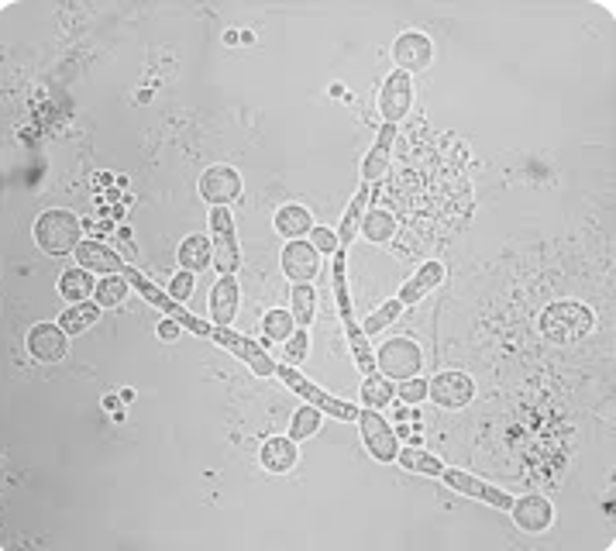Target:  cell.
I'll list each match as a JSON object with an SVG mask.
<instances>
[{
  "instance_id": "6da1fadb",
  "label": "cell",
  "mask_w": 616,
  "mask_h": 551,
  "mask_svg": "<svg viewBox=\"0 0 616 551\" xmlns=\"http://www.w3.org/2000/svg\"><path fill=\"white\" fill-rule=\"evenodd\" d=\"M35 242L45 255H69L83 245V221L73 211L52 207L35 221Z\"/></svg>"
},
{
  "instance_id": "7a4b0ae2",
  "label": "cell",
  "mask_w": 616,
  "mask_h": 551,
  "mask_svg": "<svg viewBox=\"0 0 616 551\" xmlns=\"http://www.w3.org/2000/svg\"><path fill=\"white\" fill-rule=\"evenodd\" d=\"M592 328H596V317H592V310L586 304H579V300H558V304H551L541 317L544 338L558 341V345L586 338Z\"/></svg>"
},
{
  "instance_id": "3957f363",
  "label": "cell",
  "mask_w": 616,
  "mask_h": 551,
  "mask_svg": "<svg viewBox=\"0 0 616 551\" xmlns=\"http://www.w3.org/2000/svg\"><path fill=\"white\" fill-rule=\"evenodd\" d=\"M121 276L131 283V290H138V293H142V297L148 300V304H152V307H159L162 314H166V317H173L176 324H183V331H190V335H197V338H210V331H214V324H207L204 317L190 314V310H186L183 304H179V300L169 297V290H159V286H155L152 279H145L142 273H138V269H131V266L124 269Z\"/></svg>"
},
{
  "instance_id": "277c9868",
  "label": "cell",
  "mask_w": 616,
  "mask_h": 551,
  "mask_svg": "<svg viewBox=\"0 0 616 551\" xmlns=\"http://www.w3.org/2000/svg\"><path fill=\"white\" fill-rule=\"evenodd\" d=\"M210 245H214V269L221 276H235L241 266V248L231 207H210Z\"/></svg>"
},
{
  "instance_id": "5b68a950",
  "label": "cell",
  "mask_w": 616,
  "mask_h": 551,
  "mask_svg": "<svg viewBox=\"0 0 616 551\" xmlns=\"http://www.w3.org/2000/svg\"><path fill=\"white\" fill-rule=\"evenodd\" d=\"M276 376L283 379V386H290L293 393H300V397L307 400V403H314V407H321L324 414L338 417V421H348V424L358 421V407H355V403L338 400V397H327V393L321 390V386H317V383H310V379L303 376V372L296 369V366H286V362H283V366L276 369Z\"/></svg>"
},
{
  "instance_id": "8992f818",
  "label": "cell",
  "mask_w": 616,
  "mask_h": 551,
  "mask_svg": "<svg viewBox=\"0 0 616 551\" xmlns=\"http://www.w3.org/2000/svg\"><path fill=\"white\" fill-rule=\"evenodd\" d=\"M420 366H424V352L413 338H393L386 345H379L376 352V369L393 383H403V379L420 376Z\"/></svg>"
},
{
  "instance_id": "52a82bcc",
  "label": "cell",
  "mask_w": 616,
  "mask_h": 551,
  "mask_svg": "<svg viewBox=\"0 0 616 551\" xmlns=\"http://www.w3.org/2000/svg\"><path fill=\"white\" fill-rule=\"evenodd\" d=\"M358 431H362V441H365V452L372 455L376 462L389 465L396 462V452H400V438H396V431L386 424V417L379 414V410L372 407H362L358 410Z\"/></svg>"
},
{
  "instance_id": "ba28073f",
  "label": "cell",
  "mask_w": 616,
  "mask_h": 551,
  "mask_svg": "<svg viewBox=\"0 0 616 551\" xmlns=\"http://www.w3.org/2000/svg\"><path fill=\"white\" fill-rule=\"evenodd\" d=\"M210 341L214 345H221V348H228L235 359L245 362L248 369L255 372V376H262V379H272L276 376V362H272V355L265 352V348L259 345L255 338H245V335H238V331H231V328H214L210 331Z\"/></svg>"
},
{
  "instance_id": "9c48e42d",
  "label": "cell",
  "mask_w": 616,
  "mask_h": 551,
  "mask_svg": "<svg viewBox=\"0 0 616 551\" xmlns=\"http://www.w3.org/2000/svg\"><path fill=\"white\" fill-rule=\"evenodd\" d=\"M410 104H413V76L403 73V69H393L382 80V90H379L382 124H400L410 114Z\"/></svg>"
},
{
  "instance_id": "30bf717a",
  "label": "cell",
  "mask_w": 616,
  "mask_h": 551,
  "mask_svg": "<svg viewBox=\"0 0 616 551\" xmlns=\"http://www.w3.org/2000/svg\"><path fill=\"white\" fill-rule=\"evenodd\" d=\"M441 479H444V486H451L455 493L469 496V500H479V503H489V507L503 510V514L513 507V496L510 493L496 490L493 483H486V479L472 476V472H465V469H444Z\"/></svg>"
},
{
  "instance_id": "8fae6325",
  "label": "cell",
  "mask_w": 616,
  "mask_h": 551,
  "mask_svg": "<svg viewBox=\"0 0 616 551\" xmlns=\"http://www.w3.org/2000/svg\"><path fill=\"white\" fill-rule=\"evenodd\" d=\"M427 400L448 410L469 407L475 400V379L465 376V372H438L434 379H427Z\"/></svg>"
},
{
  "instance_id": "7c38bea8",
  "label": "cell",
  "mask_w": 616,
  "mask_h": 551,
  "mask_svg": "<svg viewBox=\"0 0 616 551\" xmlns=\"http://www.w3.org/2000/svg\"><path fill=\"white\" fill-rule=\"evenodd\" d=\"M200 197L210 207H231L241 197V173L228 162H217L200 176Z\"/></svg>"
},
{
  "instance_id": "4fadbf2b",
  "label": "cell",
  "mask_w": 616,
  "mask_h": 551,
  "mask_svg": "<svg viewBox=\"0 0 616 551\" xmlns=\"http://www.w3.org/2000/svg\"><path fill=\"white\" fill-rule=\"evenodd\" d=\"M28 355L35 362H62L69 355V335L62 331V324H35L28 331Z\"/></svg>"
},
{
  "instance_id": "5bb4252c",
  "label": "cell",
  "mask_w": 616,
  "mask_h": 551,
  "mask_svg": "<svg viewBox=\"0 0 616 551\" xmlns=\"http://www.w3.org/2000/svg\"><path fill=\"white\" fill-rule=\"evenodd\" d=\"M393 62L403 69V73H424L434 62V45L427 35L420 31H403L393 42Z\"/></svg>"
},
{
  "instance_id": "9a60e30c",
  "label": "cell",
  "mask_w": 616,
  "mask_h": 551,
  "mask_svg": "<svg viewBox=\"0 0 616 551\" xmlns=\"http://www.w3.org/2000/svg\"><path fill=\"white\" fill-rule=\"evenodd\" d=\"M283 273L290 283H314V276L321 273V252L303 238H296L283 248Z\"/></svg>"
},
{
  "instance_id": "2e32d148",
  "label": "cell",
  "mask_w": 616,
  "mask_h": 551,
  "mask_svg": "<svg viewBox=\"0 0 616 551\" xmlns=\"http://www.w3.org/2000/svg\"><path fill=\"white\" fill-rule=\"evenodd\" d=\"M506 514H510L513 524H517L520 531H527V534L548 531L551 521H555V507H551V500H544V496H517Z\"/></svg>"
},
{
  "instance_id": "e0dca14e",
  "label": "cell",
  "mask_w": 616,
  "mask_h": 551,
  "mask_svg": "<svg viewBox=\"0 0 616 551\" xmlns=\"http://www.w3.org/2000/svg\"><path fill=\"white\" fill-rule=\"evenodd\" d=\"M393 145H396V124H382L372 149L362 159V183H379L393 166Z\"/></svg>"
},
{
  "instance_id": "ac0fdd59",
  "label": "cell",
  "mask_w": 616,
  "mask_h": 551,
  "mask_svg": "<svg viewBox=\"0 0 616 551\" xmlns=\"http://www.w3.org/2000/svg\"><path fill=\"white\" fill-rule=\"evenodd\" d=\"M241 304V290L235 276H221L210 290V317H214V328H231L238 317Z\"/></svg>"
},
{
  "instance_id": "d6986e66",
  "label": "cell",
  "mask_w": 616,
  "mask_h": 551,
  "mask_svg": "<svg viewBox=\"0 0 616 551\" xmlns=\"http://www.w3.org/2000/svg\"><path fill=\"white\" fill-rule=\"evenodd\" d=\"M444 276H448V269H444V262L438 259H431V262H424V266L413 273L407 283L400 286V300H403V307H413V304H420V300L427 297L431 290H438V286L444 283Z\"/></svg>"
},
{
  "instance_id": "ffe728a7",
  "label": "cell",
  "mask_w": 616,
  "mask_h": 551,
  "mask_svg": "<svg viewBox=\"0 0 616 551\" xmlns=\"http://www.w3.org/2000/svg\"><path fill=\"white\" fill-rule=\"evenodd\" d=\"M259 462L265 472H272V476H286V472H293V465L300 462V448H296V441L290 434H286V438L276 434V438H265Z\"/></svg>"
},
{
  "instance_id": "44dd1931",
  "label": "cell",
  "mask_w": 616,
  "mask_h": 551,
  "mask_svg": "<svg viewBox=\"0 0 616 551\" xmlns=\"http://www.w3.org/2000/svg\"><path fill=\"white\" fill-rule=\"evenodd\" d=\"M76 266H83V269H90V273H104V276H114V273H124V259L114 248H107L104 242H83L80 248H76Z\"/></svg>"
},
{
  "instance_id": "7402d4cb",
  "label": "cell",
  "mask_w": 616,
  "mask_h": 551,
  "mask_svg": "<svg viewBox=\"0 0 616 551\" xmlns=\"http://www.w3.org/2000/svg\"><path fill=\"white\" fill-rule=\"evenodd\" d=\"M179 269L186 273H204L207 266H214V245H210V235H186L176 248Z\"/></svg>"
},
{
  "instance_id": "603a6c76",
  "label": "cell",
  "mask_w": 616,
  "mask_h": 551,
  "mask_svg": "<svg viewBox=\"0 0 616 551\" xmlns=\"http://www.w3.org/2000/svg\"><path fill=\"white\" fill-rule=\"evenodd\" d=\"M369 200H372V183H362V190L355 193V200L348 204L345 217H341L338 224V245L348 248L358 238V231H362V221H365V211H369Z\"/></svg>"
},
{
  "instance_id": "cb8c5ba5",
  "label": "cell",
  "mask_w": 616,
  "mask_h": 551,
  "mask_svg": "<svg viewBox=\"0 0 616 551\" xmlns=\"http://www.w3.org/2000/svg\"><path fill=\"white\" fill-rule=\"evenodd\" d=\"M314 217H310L307 207H300V204H286V207H279L276 217H272V224H276V231L283 238H290V242H296V238H307L310 235V228H314Z\"/></svg>"
},
{
  "instance_id": "d4e9b609",
  "label": "cell",
  "mask_w": 616,
  "mask_h": 551,
  "mask_svg": "<svg viewBox=\"0 0 616 551\" xmlns=\"http://www.w3.org/2000/svg\"><path fill=\"white\" fill-rule=\"evenodd\" d=\"M100 314H104V307H100L97 300H93V304H90V300H83V304H73V307L62 310L59 324H62V331L73 338V335H83V331H90L93 324L100 321Z\"/></svg>"
},
{
  "instance_id": "484cf974",
  "label": "cell",
  "mask_w": 616,
  "mask_h": 551,
  "mask_svg": "<svg viewBox=\"0 0 616 551\" xmlns=\"http://www.w3.org/2000/svg\"><path fill=\"white\" fill-rule=\"evenodd\" d=\"M93 290H97V283H93L90 269H83V266L66 269V273L59 276V297L69 300V304H83V300H90Z\"/></svg>"
},
{
  "instance_id": "4316f807",
  "label": "cell",
  "mask_w": 616,
  "mask_h": 551,
  "mask_svg": "<svg viewBox=\"0 0 616 551\" xmlns=\"http://www.w3.org/2000/svg\"><path fill=\"white\" fill-rule=\"evenodd\" d=\"M290 314H293L296 328H310V321H314V314H317V293L310 283H293Z\"/></svg>"
},
{
  "instance_id": "83f0119b",
  "label": "cell",
  "mask_w": 616,
  "mask_h": 551,
  "mask_svg": "<svg viewBox=\"0 0 616 551\" xmlns=\"http://www.w3.org/2000/svg\"><path fill=\"white\" fill-rule=\"evenodd\" d=\"M396 462H400L407 472H420V476H438L441 479V472H444V465L434 459L431 452H424L420 445L400 448V452H396Z\"/></svg>"
},
{
  "instance_id": "f1b7e54d",
  "label": "cell",
  "mask_w": 616,
  "mask_h": 551,
  "mask_svg": "<svg viewBox=\"0 0 616 551\" xmlns=\"http://www.w3.org/2000/svg\"><path fill=\"white\" fill-rule=\"evenodd\" d=\"M358 235H365V242H376V245L393 242L396 217L389 211H365V221H362V231H358Z\"/></svg>"
},
{
  "instance_id": "f546056e",
  "label": "cell",
  "mask_w": 616,
  "mask_h": 551,
  "mask_svg": "<svg viewBox=\"0 0 616 551\" xmlns=\"http://www.w3.org/2000/svg\"><path fill=\"white\" fill-rule=\"evenodd\" d=\"M393 393H396L393 379H386L382 372H372V376H365V383H362V403H365V407H372V410L389 407V403H393Z\"/></svg>"
},
{
  "instance_id": "4dcf8cb0",
  "label": "cell",
  "mask_w": 616,
  "mask_h": 551,
  "mask_svg": "<svg viewBox=\"0 0 616 551\" xmlns=\"http://www.w3.org/2000/svg\"><path fill=\"white\" fill-rule=\"evenodd\" d=\"M321 424H324V410H321V407H314V403H303V407L293 414L290 438H293V441H307V438H314V434L321 431Z\"/></svg>"
},
{
  "instance_id": "1f68e13d",
  "label": "cell",
  "mask_w": 616,
  "mask_h": 551,
  "mask_svg": "<svg viewBox=\"0 0 616 551\" xmlns=\"http://www.w3.org/2000/svg\"><path fill=\"white\" fill-rule=\"evenodd\" d=\"M128 293H131V283L124 279L121 273H114V276H104L97 283V290H93V300H97L100 307H118L128 300Z\"/></svg>"
},
{
  "instance_id": "d6a6232c",
  "label": "cell",
  "mask_w": 616,
  "mask_h": 551,
  "mask_svg": "<svg viewBox=\"0 0 616 551\" xmlns=\"http://www.w3.org/2000/svg\"><path fill=\"white\" fill-rule=\"evenodd\" d=\"M293 331H296V321H293L290 310L276 307V310H269V314L262 317V335H265V341H279V345H283V341L290 338Z\"/></svg>"
},
{
  "instance_id": "836d02e7",
  "label": "cell",
  "mask_w": 616,
  "mask_h": 551,
  "mask_svg": "<svg viewBox=\"0 0 616 551\" xmlns=\"http://www.w3.org/2000/svg\"><path fill=\"white\" fill-rule=\"evenodd\" d=\"M403 310H407V307H403V300H400V297L386 300V304H382L379 310H372V314H369V317H365L362 331H365V335H379V331H386V328H389V324H393V321H396V317H400V314H403Z\"/></svg>"
},
{
  "instance_id": "e575fe53",
  "label": "cell",
  "mask_w": 616,
  "mask_h": 551,
  "mask_svg": "<svg viewBox=\"0 0 616 551\" xmlns=\"http://www.w3.org/2000/svg\"><path fill=\"white\" fill-rule=\"evenodd\" d=\"M307 355H310V331L307 328H296L293 335L283 341V359H286V366L300 369L303 362H307Z\"/></svg>"
},
{
  "instance_id": "d590c367",
  "label": "cell",
  "mask_w": 616,
  "mask_h": 551,
  "mask_svg": "<svg viewBox=\"0 0 616 551\" xmlns=\"http://www.w3.org/2000/svg\"><path fill=\"white\" fill-rule=\"evenodd\" d=\"M396 397H400L403 403H424L427 400V379L413 376V379L396 383Z\"/></svg>"
},
{
  "instance_id": "8d00e7d4",
  "label": "cell",
  "mask_w": 616,
  "mask_h": 551,
  "mask_svg": "<svg viewBox=\"0 0 616 551\" xmlns=\"http://www.w3.org/2000/svg\"><path fill=\"white\" fill-rule=\"evenodd\" d=\"M193 286H197V276L186 273V269H179V273L169 279V297L179 300V304H186V300L193 297Z\"/></svg>"
},
{
  "instance_id": "74e56055",
  "label": "cell",
  "mask_w": 616,
  "mask_h": 551,
  "mask_svg": "<svg viewBox=\"0 0 616 551\" xmlns=\"http://www.w3.org/2000/svg\"><path fill=\"white\" fill-rule=\"evenodd\" d=\"M310 245L317 248V252L321 255H338V235H334L331 228H321V224H314V228H310Z\"/></svg>"
},
{
  "instance_id": "f35d334b",
  "label": "cell",
  "mask_w": 616,
  "mask_h": 551,
  "mask_svg": "<svg viewBox=\"0 0 616 551\" xmlns=\"http://www.w3.org/2000/svg\"><path fill=\"white\" fill-rule=\"evenodd\" d=\"M179 335H183V324H176L173 317H166V321L159 324V338L162 341H176Z\"/></svg>"
},
{
  "instance_id": "ab89813d",
  "label": "cell",
  "mask_w": 616,
  "mask_h": 551,
  "mask_svg": "<svg viewBox=\"0 0 616 551\" xmlns=\"http://www.w3.org/2000/svg\"><path fill=\"white\" fill-rule=\"evenodd\" d=\"M396 438H400V441H413V445H417V441H420V428H410V424H396Z\"/></svg>"
},
{
  "instance_id": "60d3db41",
  "label": "cell",
  "mask_w": 616,
  "mask_h": 551,
  "mask_svg": "<svg viewBox=\"0 0 616 551\" xmlns=\"http://www.w3.org/2000/svg\"><path fill=\"white\" fill-rule=\"evenodd\" d=\"M413 417H417V414H413L410 407H400V410H396V421H413Z\"/></svg>"
}]
</instances>
